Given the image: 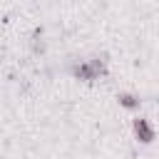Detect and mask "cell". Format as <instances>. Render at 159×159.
<instances>
[{"label": "cell", "mask_w": 159, "mask_h": 159, "mask_svg": "<svg viewBox=\"0 0 159 159\" xmlns=\"http://www.w3.org/2000/svg\"><path fill=\"white\" fill-rule=\"evenodd\" d=\"M77 80H84V82H92V80H97L99 75H104L107 72V67H104V60H99V57H92V60H84V62H80V65H72V70H70Z\"/></svg>", "instance_id": "obj_1"}, {"label": "cell", "mask_w": 159, "mask_h": 159, "mask_svg": "<svg viewBox=\"0 0 159 159\" xmlns=\"http://www.w3.org/2000/svg\"><path fill=\"white\" fill-rule=\"evenodd\" d=\"M134 137L142 142V144H152L154 142V127L149 124V119H144V117H139V119H134Z\"/></svg>", "instance_id": "obj_2"}, {"label": "cell", "mask_w": 159, "mask_h": 159, "mask_svg": "<svg viewBox=\"0 0 159 159\" xmlns=\"http://www.w3.org/2000/svg\"><path fill=\"white\" fill-rule=\"evenodd\" d=\"M119 104L122 107H127V109H137L139 107V97L137 94H132V92H119Z\"/></svg>", "instance_id": "obj_3"}]
</instances>
